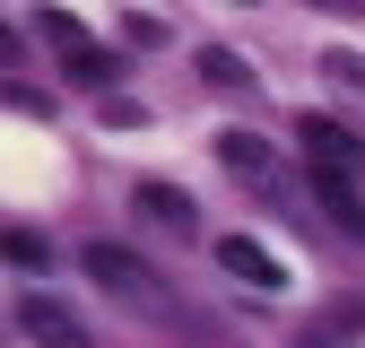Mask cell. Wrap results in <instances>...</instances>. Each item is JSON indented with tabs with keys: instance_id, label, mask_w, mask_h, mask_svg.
Segmentation results:
<instances>
[{
	"instance_id": "1",
	"label": "cell",
	"mask_w": 365,
	"mask_h": 348,
	"mask_svg": "<svg viewBox=\"0 0 365 348\" xmlns=\"http://www.w3.org/2000/svg\"><path fill=\"white\" fill-rule=\"evenodd\" d=\"M87 279H96V287L122 304V314H140V322H157V331L182 322V296H174V287H165L130 244H87Z\"/></svg>"
},
{
	"instance_id": "2",
	"label": "cell",
	"mask_w": 365,
	"mask_h": 348,
	"mask_svg": "<svg viewBox=\"0 0 365 348\" xmlns=\"http://www.w3.org/2000/svg\"><path fill=\"white\" fill-rule=\"evenodd\" d=\"M217 157H226V165H235V174H244V183H252V192H261L269 209H287V218H304V200L287 192V183H296V174L279 165V148H269V140H252V130H226V140H217Z\"/></svg>"
},
{
	"instance_id": "3",
	"label": "cell",
	"mask_w": 365,
	"mask_h": 348,
	"mask_svg": "<svg viewBox=\"0 0 365 348\" xmlns=\"http://www.w3.org/2000/svg\"><path fill=\"white\" fill-rule=\"evenodd\" d=\"M296 148H304V165H313V174H348V183H365V140H356L348 122L304 113V122H296Z\"/></svg>"
},
{
	"instance_id": "4",
	"label": "cell",
	"mask_w": 365,
	"mask_h": 348,
	"mask_svg": "<svg viewBox=\"0 0 365 348\" xmlns=\"http://www.w3.org/2000/svg\"><path fill=\"white\" fill-rule=\"evenodd\" d=\"M18 339H35V348H87V322L70 314L61 296H18Z\"/></svg>"
},
{
	"instance_id": "5",
	"label": "cell",
	"mask_w": 365,
	"mask_h": 348,
	"mask_svg": "<svg viewBox=\"0 0 365 348\" xmlns=\"http://www.w3.org/2000/svg\"><path fill=\"white\" fill-rule=\"evenodd\" d=\"M35 26H43V35L61 44V61H70V78H78V87H96V96H105V78H113V61H105L96 44L78 35V18H61V9H35Z\"/></svg>"
},
{
	"instance_id": "6",
	"label": "cell",
	"mask_w": 365,
	"mask_h": 348,
	"mask_svg": "<svg viewBox=\"0 0 365 348\" xmlns=\"http://www.w3.org/2000/svg\"><path fill=\"white\" fill-rule=\"evenodd\" d=\"M313 209H322L348 244H365V183H348V174H313Z\"/></svg>"
},
{
	"instance_id": "7",
	"label": "cell",
	"mask_w": 365,
	"mask_h": 348,
	"mask_svg": "<svg viewBox=\"0 0 365 348\" xmlns=\"http://www.w3.org/2000/svg\"><path fill=\"white\" fill-rule=\"evenodd\" d=\"M217 270H226V279H244V287H261V296H279V287H287V270H279V261H269L252 235H226V244H217Z\"/></svg>"
},
{
	"instance_id": "8",
	"label": "cell",
	"mask_w": 365,
	"mask_h": 348,
	"mask_svg": "<svg viewBox=\"0 0 365 348\" xmlns=\"http://www.w3.org/2000/svg\"><path fill=\"white\" fill-rule=\"evenodd\" d=\"M130 209H140L148 227H165V235H192L200 227V209L182 200V192H165V183H130Z\"/></svg>"
},
{
	"instance_id": "9",
	"label": "cell",
	"mask_w": 365,
	"mask_h": 348,
	"mask_svg": "<svg viewBox=\"0 0 365 348\" xmlns=\"http://www.w3.org/2000/svg\"><path fill=\"white\" fill-rule=\"evenodd\" d=\"M200 78L226 87V96H252V61H244V53H226V44H200Z\"/></svg>"
},
{
	"instance_id": "10",
	"label": "cell",
	"mask_w": 365,
	"mask_h": 348,
	"mask_svg": "<svg viewBox=\"0 0 365 348\" xmlns=\"http://www.w3.org/2000/svg\"><path fill=\"white\" fill-rule=\"evenodd\" d=\"M9 261H18V270H43V261H53V244H43L35 227H9Z\"/></svg>"
},
{
	"instance_id": "11",
	"label": "cell",
	"mask_w": 365,
	"mask_h": 348,
	"mask_svg": "<svg viewBox=\"0 0 365 348\" xmlns=\"http://www.w3.org/2000/svg\"><path fill=\"white\" fill-rule=\"evenodd\" d=\"M322 70H331V87H356L365 96V53H322Z\"/></svg>"
},
{
	"instance_id": "12",
	"label": "cell",
	"mask_w": 365,
	"mask_h": 348,
	"mask_svg": "<svg viewBox=\"0 0 365 348\" xmlns=\"http://www.w3.org/2000/svg\"><path fill=\"white\" fill-rule=\"evenodd\" d=\"M105 122H122V130H130V122H148V105H140V96H105Z\"/></svg>"
}]
</instances>
